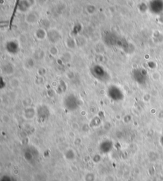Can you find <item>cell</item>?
I'll return each mask as SVG.
<instances>
[{
  "label": "cell",
  "instance_id": "6da1fadb",
  "mask_svg": "<svg viewBox=\"0 0 163 181\" xmlns=\"http://www.w3.org/2000/svg\"><path fill=\"white\" fill-rule=\"evenodd\" d=\"M47 39L52 45H56L62 39V34L58 29L54 28L50 29L47 31Z\"/></svg>",
  "mask_w": 163,
  "mask_h": 181
},
{
  "label": "cell",
  "instance_id": "7a4b0ae2",
  "mask_svg": "<svg viewBox=\"0 0 163 181\" xmlns=\"http://www.w3.org/2000/svg\"><path fill=\"white\" fill-rule=\"evenodd\" d=\"M34 37L38 41H43L47 38V31L43 27H40L35 31Z\"/></svg>",
  "mask_w": 163,
  "mask_h": 181
},
{
  "label": "cell",
  "instance_id": "3957f363",
  "mask_svg": "<svg viewBox=\"0 0 163 181\" xmlns=\"http://www.w3.org/2000/svg\"><path fill=\"white\" fill-rule=\"evenodd\" d=\"M31 6V2L28 0H20L18 5V10L21 13H26Z\"/></svg>",
  "mask_w": 163,
  "mask_h": 181
},
{
  "label": "cell",
  "instance_id": "277c9868",
  "mask_svg": "<svg viewBox=\"0 0 163 181\" xmlns=\"http://www.w3.org/2000/svg\"><path fill=\"white\" fill-rule=\"evenodd\" d=\"M35 66V59L32 57H28L24 60L23 67L27 71H31Z\"/></svg>",
  "mask_w": 163,
  "mask_h": 181
},
{
  "label": "cell",
  "instance_id": "5b68a950",
  "mask_svg": "<svg viewBox=\"0 0 163 181\" xmlns=\"http://www.w3.org/2000/svg\"><path fill=\"white\" fill-rule=\"evenodd\" d=\"M24 117L27 119H33L36 116V110L32 106L25 108L23 111Z\"/></svg>",
  "mask_w": 163,
  "mask_h": 181
},
{
  "label": "cell",
  "instance_id": "8992f818",
  "mask_svg": "<svg viewBox=\"0 0 163 181\" xmlns=\"http://www.w3.org/2000/svg\"><path fill=\"white\" fill-rule=\"evenodd\" d=\"M25 21L28 24L34 25L37 23L38 21V17L37 15L34 12H28L26 14V16L25 18Z\"/></svg>",
  "mask_w": 163,
  "mask_h": 181
},
{
  "label": "cell",
  "instance_id": "52a82bcc",
  "mask_svg": "<svg viewBox=\"0 0 163 181\" xmlns=\"http://www.w3.org/2000/svg\"><path fill=\"white\" fill-rule=\"evenodd\" d=\"M61 62L64 64H67L72 60V54L69 52H66L62 54L60 57Z\"/></svg>",
  "mask_w": 163,
  "mask_h": 181
},
{
  "label": "cell",
  "instance_id": "ba28073f",
  "mask_svg": "<svg viewBox=\"0 0 163 181\" xmlns=\"http://www.w3.org/2000/svg\"><path fill=\"white\" fill-rule=\"evenodd\" d=\"M65 45L69 49H75L76 47H77L76 39H74L73 38H70V37L68 38L67 39H66Z\"/></svg>",
  "mask_w": 163,
  "mask_h": 181
},
{
  "label": "cell",
  "instance_id": "9c48e42d",
  "mask_svg": "<svg viewBox=\"0 0 163 181\" xmlns=\"http://www.w3.org/2000/svg\"><path fill=\"white\" fill-rule=\"evenodd\" d=\"M20 81L17 78H13L9 81V85L10 87H12L13 89H17L20 86Z\"/></svg>",
  "mask_w": 163,
  "mask_h": 181
},
{
  "label": "cell",
  "instance_id": "30bf717a",
  "mask_svg": "<svg viewBox=\"0 0 163 181\" xmlns=\"http://www.w3.org/2000/svg\"><path fill=\"white\" fill-rule=\"evenodd\" d=\"M85 10H86V12H87V13L89 15H94L97 12L96 7L95 5H94V4H87V5L86 6Z\"/></svg>",
  "mask_w": 163,
  "mask_h": 181
},
{
  "label": "cell",
  "instance_id": "8fae6325",
  "mask_svg": "<svg viewBox=\"0 0 163 181\" xmlns=\"http://www.w3.org/2000/svg\"><path fill=\"white\" fill-rule=\"evenodd\" d=\"M50 54L53 57H55L59 54V49L55 45H52L49 50Z\"/></svg>",
  "mask_w": 163,
  "mask_h": 181
},
{
  "label": "cell",
  "instance_id": "7c38bea8",
  "mask_svg": "<svg viewBox=\"0 0 163 181\" xmlns=\"http://www.w3.org/2000/svg\"><path fill=\"white\" fill-rule=\"evenodd\" d=\"M34 59H42L44 57V52L42 50H36L34 53Z\"/></svg>",
  "mask_w": 163,
  "mask_h": 181
},
{
  "label": "cell",
  "instance_id": "4fadbf2b",
  "mask_svg": "<svg viewBox=\"0 0 163 181\" xmlns=\"http://www.w3.org/2000/svg\"><path fill=\"white\" fill-rule=\"evenodd\" d=\"M32 102H33V100L31 98H30V97L24 98L22 100V104L24 105L25 108L30 107L31 105Z\"/></svg>",
  "mask_w": 163,
  "mask_h": 181
},
{
  "label": "cell",
  "instance_id": "5bb4252c",
  "mask_svg": "<svg viewBox=\"0 0 163 181\" xmlns=\"http://www.w3.org/2000/svg\"><path fill=\"white\" fill-rule=\"evenodd\" d=\"M47 0H37L38 3H39L40 4H44L46 2H47Z\"/></svg>",
  "mask_w": 163,
  "mask_h": 181
}]
</instances>
